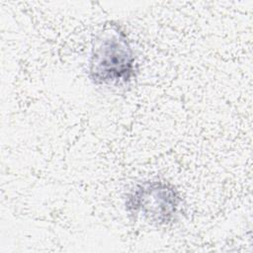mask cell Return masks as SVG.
Returning a JSON list of instances; mask_svg holds the SVG:
<instances>
[{
    "label": "cell",
    "mask_w": 253,
    "mask_h": 253,
    "mask_svg": "<svg viewBox=\"0 0 253 253\" xmlns=\"http://www.w3.org/2000/svg\"><path fill=\"white\" fill-rule=\"evenodd\" d=\"M138 72L131 42L120 25L110 23L92 42L88 60V77L99 86L129 84Z\"/></svg>",
    "instance_id": "6da1fadb"
},
{
    "label": "cell",
    "mask_w": 253,
    "mask_h": 253,
    "mask_svg": "<svg viewBox=\"0 0 253 253\" xmlns=\"http://www.w3.org/2000/svg\"><path fill=\"white\" fill-rule=\"evenodd\" d=\"M125 210L134 219L164 226L182 212L183 199L177 188L164 180H145L133 185L125 196Z\"/></svg>",
    "instance_id": "7a4b0ae2"
}]
</instances>
